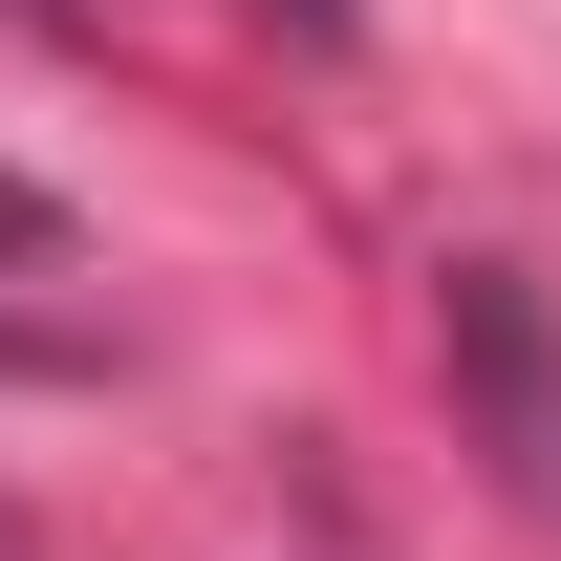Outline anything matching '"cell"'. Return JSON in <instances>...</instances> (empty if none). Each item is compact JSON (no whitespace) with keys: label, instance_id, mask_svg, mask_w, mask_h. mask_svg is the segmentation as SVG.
<instances>
[{"label":"cell","instance_id":"obj_1","mask_svg":"<svg viewBox=\"0 0 561 561\" xmlns=\"http://www.w3.org/2000/svg\"><path fill=\"white\" fill-rule=\"evenodd\" d=\"M0 260H66V195L44 173H0Z\"/></svg>","mask_w":561,"mask_h":561}]
</instances>
